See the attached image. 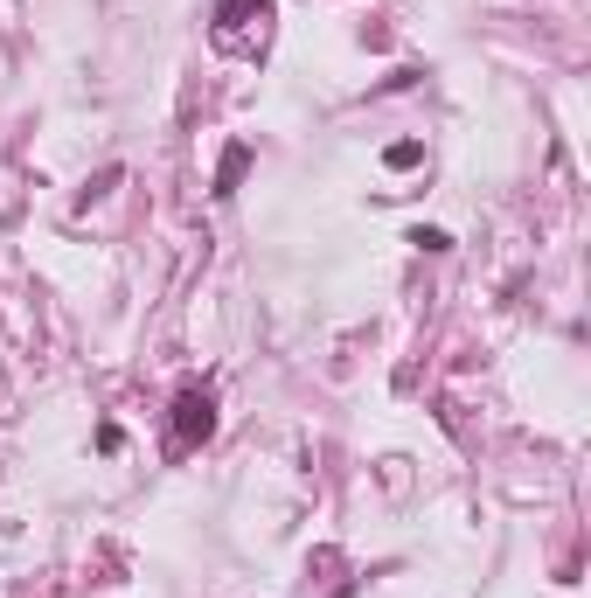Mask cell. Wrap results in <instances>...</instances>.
<instances>
[{"label": "cell", "instance_id": "cell-4", "mask_svg": "<svg viewBox=\"0 0 591 598\" xmlns=\"http://www.w3.org/2000/svg\"><path fill=\"white\" fill-rule=\"evenodd\" d=\"M383 160H390V167H418V160H425V147H418V140H397Z\"/></svg>", "mask_w": 591, "mask_h": 598}, {"label": "cell", "instance_id": "cell-5", "mask_svg": "<svg viewBox=\"0 0 591 598\" xmlns=\"http://www.w3.org/2000/svg\"><path fill=\"white\" fill-rule=\"evenodd\" d=\"M411 244H418V251H452V237H445V230H425V223L411 230Z\"/></svg>", "mask_w": 591, "mask_h": 598}, {"label": "cell", "instance_id": "cell-3", "mask_svg": "<svg viewBox=\"0 0 591 598\" xmlns=\"http://www.w3.org/2000/svg\"><path fill=\"white\" fill-rule=\"evenodd\" d=\"M244 167H251V147H230V153H223V167H216V195H237Z\"/></svg>", "mask_w": 591, "mask_h": 598}, {"label": "cell", "instance_id": "cell-1", "mask_svg": "<svg viewBox=\"0 0 591 598\" xmlns=\"http://www.w3.org/2000/svg\"><path fill=\"white\" fill-rule=\"evenodd\" d=\"M209 432H216V397L202 383H181V397H174V452L202 446Z\"/></svg>", "mask_w": 591, "mask_h": 598}, {"label": "cell", "instance_id": "cell-2", "mask_svg": "<svg viewBox=\"0 0 591 598\" xmlns=\"http://www.w3.org/2000/svg\"><path fill=\"white\" fill-rule=\"evenodd\" d=\"M251 21L272 35V0H216V42H223V49H230L237 28H251Z\"/></svg>", "mask_w": 591, "mask_h": 598}]
</instances>
